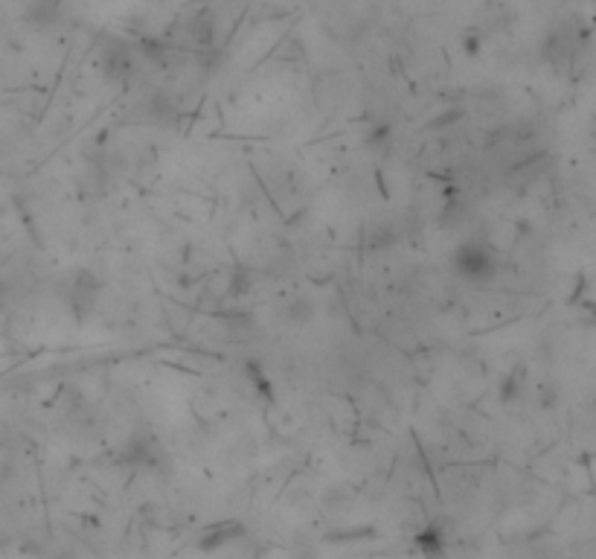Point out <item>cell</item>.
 <instances>
[{
    "instance_id": "cell-1",
    "label": "cell",
    "mask_w": 596,
    "mask_h": 559,
    "mask_svg": "<svg viewBox=\"0 0 596 559\" xmlns=\"http://www.w3.org/2000/svg\"><path fill=\"white\" fill-rule=\"evenodd\" d=\"M451 268H454V274H460L469 283H486L498 274L501 263H498V254L489 245L463 242L451 257Z\"/></svg>"
},
{
    "instance_id": "cell-2",
    "label": "cell",
    "mask_w": 596,
    "mask_h": 559,
    "mask_svg": "<svg viewBox=\"0 0 596 559\" xmlns=\"http://www.w3.org/2000/svg\"><path fill=\"white\" fill-rule=\"evenodd\" d=\"M239 533H242V527L236 525V522L210 527V530H204V533H201L198 548H201V551H216V548H221V545H227L230 539H236Z\"/></svg>"
},
{
    "instance_id": "cell-3",
    "label": "cell",
    "mask_w": 596,
    "mask_h": 559,
    "mask_svg": "<svg viewBox=\"0 0 596 559\" xmlns=\"http://www.w3.org/2000/svg\"><path fill=\"white\" fill-rule=\"evenodd\" d=\"M105 67H108V76H117V79H128L134 73V59H131V50L126 47H105Z\"/></svg>"
},
{
    "instance_id": "cell-4",
    "label": "cell",
    "mask_w": 596,
    "mask_h": 559,
    "mask_svg": "<svg viewBox=\"0 0 596 559\" xmlns=\"http://www.w3.org/2000/svg\"><path fill=\"white\" fill-rule=\"evenodd\" d=\"M416 548L422 551L425 559H442V551H445V536L437 525H428L425 530H419L416 536Z\"/></svg>"
}]
</instances>
